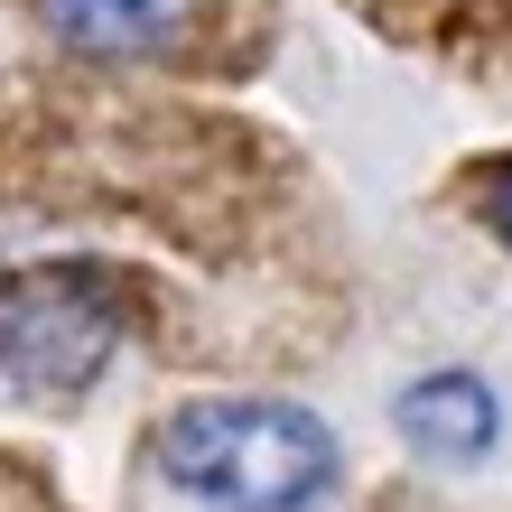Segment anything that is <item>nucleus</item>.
<instances>
[{
    "label": "nucleus",
    "mask_w": 512,
    "mask_h": 512,
    "mask_svg": "<svg viewBox=\"0 0 512 512\" xmlns=\"http://www.w3.org/2000/svg\"><path fill=\"white\" fill-rule=\"evenodd\" d=\"M149 457L215 512H308L336 485V438L298 401H187L159 419Z\"/></svg>",
    "instance_id": "f257e3e1"
},
{
    "label": "nucleus",
    "mask_w": 512,
    "mask_h": 512,
    "mask_svg": "<svg viewBox=\"0 0 512 512\" xmlns=\"http://www.w3.org/2000/svg\"><path fill=\"white\" fill-rule=\"evenodd\" d=\"M122 345V280L94 261H38L0 280V382L84 391Z\"/></svg>",
    "instance_id": "f03ea898"
},
{
    "label": "nucleus",
    "mask_w": 512,
    "mask_h": 512,
    "mask_svg": "<svg viewBox=\"0 0 512 512\" xmlns=\"http://www.w3.org/2000/svg\"><path fill=\"white\" fill-rule=\"evenodd\" d=\"M391 419H401V438L419 447V457H438V466H475L485 447L503 438V401H494V382H475V373H419L401 401H391Z\"/></svg>",
    "instance_id": "7ed1b4c3"
},
{
    "label": "nucleus",
    "mask_w": 512,
    "mask_h": 512,
    "mask_svg": "<svg viewBox=\"0 0 512 512\" xmlns=\"http://www.w3.org/2000/svg\"><path fill=\"white\" fill-rule=\"evenodd\" d=\"M196 0H38L47 38L94 56V66H131V56H159L177 28H187Z\"/></svg>",
    "instance_id": "20e7f679"
},
{
    "label": "nucleus",
    "mask_w": 512,
    "mask_h": 512,
    "mask_svg": "<svg viewBox=\"0 0 512 512\" xmlns=\"http://www.w3.org/2000/svg\"><path fill=\"white\" fill-rule=\"evenodd\" d=\"M475 205H485V224L503 233V252H512V159H503V168L485 177V196H475Z\"/></svg>",
    "instance_id": "39448f33"
}]
</instances>
